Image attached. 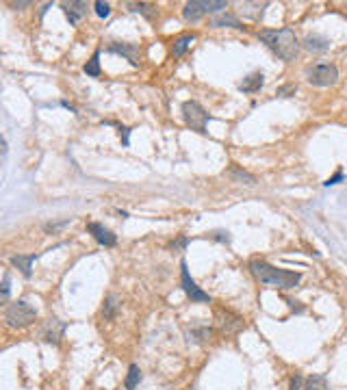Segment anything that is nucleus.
<instances>
[{
	"instance_id": "nucleus-5",
	"label": "nucleus",
	"mask_w": 347,
	"mask_h": 390,
	"mask_svg": "<svg viewBox=\"0 0 347 390\" xmlns=\"http://www.w3.org/2000/svg\"><path fill=\"white\" fill-rule=\"evenodd\" d=\"M226 9H228L226 0H191L182 9V17L187 22H198L206 13H219V11H226Z\"/></svg>"
},
{
	"instance_id": "nucleus-34",
	"label": "nucleus",
	"mask_w": 347,
	"mask_h": 390,
	"mask_svg": "<svg viewBox=\"0 0 347 390\" xmlns=\"http://www.w3.org/2000/svg\"><path fill=\"white\" fill-rule=\"evenodd\" d=\"M61 104H63V106H66V108H70V111H72V113H76V108H74V106H72L70 102H66V100H63V102H61Z\"/></svg>"
},
{
	"instance_id": "nucleus-20",
	"label": "nucleus",
	"mask_w": 347,
	"mask_h": 390,
	"mask_svg": "<svg viewBox=\"0 0 347 390\" xmlns=\"http://www.w3.org/2000/svg\"><path fill=\"white\" fill-rule=\"evenodd\" d=\"M304 390H330L326 375H310L304 382Z\"/></svg>"
},
{
	"instance_id": "nucleus-10",
	"label": "nucleus",
	"mask_w": 347,
	"mask_h": 390,
	"mask_svg": "<svg viewBox=\"0 0 347 390\" xmlns=\"http://www.w3.org/2000/svg\"><path fill=\"white\" fill-rule=\"evenodd\" d=\"M66 328L68 325L59 321V319H48L44 323V328H41V336L46 342H52V345H57L61 338H63V334H66Z\"/></svg>"
},
{
	"instance_id": "nucleus-9",
	"label": "nucleus",
	"mask_w": 347,
	"mask_h": 390,
	"mask_svg": "<svg viewBox=\"0 0 347 390\" xmlns=\"http://www.w3.org/2000/svg\"><path fill=\"white\" fill-rule=\"evenodd\" d=\"M87 232L96 239V243L104 245V247H115V245H117V234H113L111 230L106 228V225L98 223V221H89L87 223Z\"/></svg>"
},
{
	"instance_id": "nucleus-26",
	"label": "nucleus",
	"mask_w": 347,
	"mask_h": 390,
	"mask_svg": "<svg viewBox=\"0 0 347 390\" xmlns=\"http://www.w3.org/2000/svg\"><path fill=\"white\" fill-rule=\"evenodd\" d=\"M9 293H11V278H9V271L3 273V302L9 299Z\"/></svg>"
},
{
	"instance_id": "nucleus-32",
	"label": "nucleus",
	"mask_w": 347,
	"mask_h": 390,
	"mask_svg": "<svg viewBox=\"0 0 347 390\" xmlns=\"http://www.w3.org/2000/svg\"><path fill=\"white\" fill-rule=\"evenodd\" d=\"M291 91H295V87H293V85L280 87V89H278V96H287V94H291Z\"/></svg>"
},
{
	"instance_id": "nucleus-30",
	"label": "nucleus",
	"mask_w": 347,
	"mask_h": 390,
	"mask_svg": "<svg viewBox=\"0 0 347 390\" xmlns=\"http://www.w3.org/2000/svg\"><path fill=\"white\" fill-rule=\"evenodd\" d=\"M171 247H174V249H182V247H187V237H185V234H182V237H180L178 241H174V243H171Z\"/></svg>"
},
{
	"instance_id": "nucleus-7",
	"label": "nucleus",
	"mask_w": 347,
	"mask_h": 390,
	"mask_svg": "<svg viewBox=\"0 0 347 390\" xmlns=\"http://www.w3.org/2000/svg\"><path fill=\"white\" fill-rule=\"evenodd\" d=\"M180 286H182V291L187 293V297L193 304H211V295L204 293L202 288L196 284V280L191 278L189 269H187V260L180 262Z\"/></svg>"
},
{
	"instance_id": "nucleus-11",
	"label": "nucleus",
	"mask_w": 347,
	"mask_h": 390,
	"mask_svg": "<svg viewBox=\"0 0 347 390\" xmlns=\"http://www.w3.org/2000/svg\"><path fill=\"white\" fill-rule=\"evenodd\" d=\"M35 260H37V254H26V256H24V254H15V256H11V265L20 269L22 276L29 280V278L33 276L31 269H33V262H35Z\"/></svg>"
},
{
	"instance_id": "nucleus-8",
	"label": "nucleus",
	"mask_w": 347,
	"mask_h": 390,
	"mask_svg": "<svg viewBox=\"0 0 347 390\" xmlns=\"http://www.w3.org/2000/svg\"><path fill=\"white\" fill-rule=\"evenodd\" d=\"M109 52H115V54H122V57H126L131 61L133 67H139L141 63V46L139 43H131V41H113L109 43Z\"/></svg>"
},
{
	"instance_id": "nucleus-31",
	"label": "nucleus",
	"mask_w": 347,
	"mask_h": 390,
	"mask_svg": "<svg viewBox=\"0 0 347 390\" xmlns=\"http://www.w3.org/2000/svg\"><path fill=\"white\" fill-rule=\"evenodd\" d=\"M299 386H302V375L295 373V377L291 379V390H299Z\"/></svg>"
},
{
	"instance_id": "nucleus-17",
	"label": "nucleus",
	"mask_w": 347,
	"mask_h": 390,
	"mask_svg": "<svg viewBox=\"0 0 347 390\" xmlns=\"http://www.w3.org/2000/svg\"><path fill=\"white\" fill-rule=\"evenodd\" d=\"M193 39H196V35L193 33H187V35H180V37H176L171 41V54L174 57H182V54L187 52V48L193 43Z\"/></svg>"
},
{
	"instance_id": "nucleus-3",
	"label": "nucleus",
	"mask_w": 347,
	"mask_h": 390,
	"mask_svg": "<svg viewBox=\"0 0 347 390\" xmlns=\"http://www.w3.org/2000/svg\"><path fill=\"white\" fill-rule=\"evenodd\" d=\"M35 319H37V310H35L26 299H17V302L9 304L7 310H5V321H7L9 328H13V330L26 328V325L35 323Z\"/></svg>"
},
{
	"instance_id": "nucleus-18",
	"label": "nucleus",
	"mask_w": 347,
	"mask_h": 390,
	"mask_svg": "<svg viewBox=\"0 0 347 390\" xmlns=\"http://www.w3.org/2000/svg\"><path fill=\"white\" fill-rule=\"evenodd\" d=\"M228 176H230L234 182H243V185H256V176L250 174V171L241 169L239 165H230L228 167Z\"/></svg>"
},
{
	"instance_id": "nucleus-28",
	"label": "nucleus",
	"mask_w": 347,
	"mask_h": 390,
	"mask_svg": "<svg viewBox=\"0 0 347 390\" xmlns=\"http://www.w3.org/2000/svg\"><path fill=\"white\" fill-rule=\"evenodd\" d=\"M128 134H131V128H128V126H120V137H122V141H124V146H128V143H131Z\"/></svg>"
},
{
	"instance_id": "nucleus-22",
	"label": "nucleus",
	"mask_w": 347,
	"mask_h": 390,
	"mask_svg": "<svg viewBox=\"0 0 347 390\" xmlns=\"http://www.w3.org/2000/svg\"><path fill=\"white\" fill-rule=\"evenodd\" d=\"M128 7H131V11L143 13L145 17H150V20H152L154 15H157V7H154V5H148V3H131Z\"/></svg>"
},
{
	"instance_id": "nucleus-1",
	"label": "nucleus",
	"mask_w": 347,
	"mask_h": 390,
	"mask_svg": "<svg viewBox=\"0 0 347 390\" xmlns=\"http://www.w3.org/2000/svg\"><path fill=\"white\" fill-rule=\"evenodd\" d=\"M258 39L267 46L278 59L282 61H293L299 52V39L293 29H263L258 31Z\"/></svg>"
},
{
	"instance_id": "nucleus-21",
	"label": "nucleus",
	"mask_w": 347,
	"mask_h": 390,
	"mask_svg": "<svg viewBox=\"0 0 347 390\" xmlns=\"http://www.w3.org/2000/svg\"><path fill=\"white\" fill-rule=\"evenodd\" d=\"M139 382H141V371H139L137 364H131L128 375H126V379H124V388L126 390H135L137 386H139Z\"/></svg>"
},
{
	"instance_id": "nucleus-15",
	"label": "nucleus",
	"mask_w": 347,
	"mask_h": 390,
	"mask_svg": "<svg viewBox=\"0 0 347 390\" xmlns=\"http://www.w3.org/2000/svg\"><path fill=\"white\" fill-rule=\"evenodd\" d=\"M213 29H222V26H228V29H243V24L239 22V17L232 15V13H222V15H215L211 20Z\"/></svg>"
},
{
	"instance_id": "nucleus-25",
	"label": "nucleus",
	"mask_w": 347,
	"mask_h": 390,
	"mask_svg": "<svg viewBox=\"0 0 347 390\" xmlns=\"http://www.w3.org/2000/svg\"><path fill=\"white\" fill-rule=\"evenodd\" d=\"M70 223H72V219H63V221L46 223V225H44V230H46V232H57V230H61V228H66V225H70Z\"/></svg>"
},
{
	"instance_id": "nucleus-29",
	"label": "nucleus",
	"mask_w": 347,
	"mask_h": 390,
	"mask_svg": "<svg viewBox=\"0 0 347 390\" xmlns=\"http://www.w3.org/2000/svg\"><path fill=\"white\" fill-rule=\"evenodd\" d=\"M213 239H217V241H222V243H230V237H228V232H213Z\"/></svg>"
},
{
	"instance_id": "nucleus-12",
	"label": "nucleus",
	"mask_w": 347,
	"mask_h": 390,
	"mask_svg": "<svg viewBox=\"0 0 347 390\" xmlns=\"http://www.w3.org/2000/svg\"><path fill=\"white\" fill-rule=\"evenodd\" d=\"M263 85H265L263 72H252L250 76L243 78V83L239 85V91H243V94H256V91H261Z\"/></svg>"
},
{
	"instance_id": "nucleus-23",
	"label": "nucleus",
	"mask_w": 347,
	"mask_h": 390,
	"mask_svg": "<svg viewBox=\"0 0 347 390\" xmlns=\"http://www.w3.org/2000/svg\"><path fill=\"white\" fill-rule=\"evenodd\" d=\"M115 310H117V297L115 295H109L104 299V306H102V316L106 321H111L115 316Z\"/></svg>"
},
{
	"instance_id": "nucleus-13",
	"label": "nucleus",
	"mask_w": 347,
	"mask_h": 390,
	"mask_svg": "<svg viewBox=\"0 0 347 390\" xmlns=\"http://www.w3.org/2000/svg\"><path fill=\"white\" fill-rule=\"evenodd\" d=\"M63 13H66L68 22L74 26L80 17L87 15V3H66L63 5Z\"/></svg>"
},
{
	"instance_id": "nucleus-14",
	"label": "nucleus",
	"mask_w": 347,
	"mask_h": 390,
	"mask_svg": "<svg viewBox=\"0 0 347 390\" xmlns=\"http://www.w3.org/2000/svg\"><path fill=\"white\" fill-rule=\"evenodd\" d=\"M217 316H219V325H222L228 334H234V332H239L243 328V319H241V316H234L230 312L224 314V310H219Z\"/></svg>"
},
{
	"instance_id": "nucleus-19",
	"label": "nucleus",
	"mask_w": 347,
	"mask_h": 390,
	"mask_svg": "<svg viewBox=\"0 0 347 390\" xmlns=\"http://www.w3.org/2000/svg\"><path fill=\"white\" fill-rule=\"evenodd\" d=\"M83 72L87 76H94V78H98L100 74H102V70H100V50H96L94 54H91V59L85 63Z\"/></svg>"
},
{
	"instance_id": "nucleus-35",
	"label": "nucleus",
	"mask_w": 347,
	"mask_h": 390,
	"mask_svg": "<svg viewBox=\"0 0 347 390\" xmlns=\"http://www.w3.org/2000/svg\"><path fill=\"white\" fill-rule=\"evenodd\" d=\"M3 156H7V139L3 137Z\"/></svg>"
},
{
	"instance_id": "nucleus-27",
	"label": "nucleus",
	"mask_w": 347,
	"mask_h": 390,
	"mask_svg": "<svg viewBox=\"0 0 347 390\" xmlns=\"http://www.w3.org/2000/svg\"><path fill=\"white\" fill-rule=\"evenodd\" d=\"M343 178H345V176H343V169H339V171H336V174H334L332 178H328L323 185H326V187H334V185H339Z\"/></svg>"
},
{
	"instance_id": "nucleus-16",
	"label": "nucleus",
	"mask_w": 347,
	"mask_h": 390,
	"mask_svg": "<svg viewBox=\"0 0 347 390\" xmlns=\"http://www.w3.org/2000/svg\"><path fill=\"white\" fill-rule=\"evenodd\" d=\"M304 48L310 50V52H323L330 48V39H326L321 37V35H306V39H304Z\"/></svg>"
},
{
	"instance_id": "nucleus-4",
	"label": "nucleus",
	"mask_w": 347,
	"mask_h": 390,
	"mask_svg": "<svg viewBox=\"0 0 347 390\" xmlns=\"http://www.w3.org/2000/svg\"><path fill=\"white\" fill-rule=\"evenodd\" d=\"M182 111V120H185V124L189 126L191 130H196L200 134H206V122L211 120V115L206 113V108L198 102V100H187V102H182L180 106Z\"/></svg>"
},
{
	"instance_id": "nucleus-24",
	"label": "nucleus",
	"mask_w": 347,
	"mask_h": 390,
	"mask_svg": "<svg viewBox=\"0 0 347 390\" xmlns=\"http://www.w3.org/2000/svg\"><path fill=\"white\" fill-rule=\"evenodd\" d=\"M94 9H96V15H98V17H109V15H111V5L102 3V0H98V3L94 5Z\"/></svg>"
},
{
	"instance_id": "nucleus-33",
	"label": "nucleus",
	"mask_w": 347,
	"mask_h": 390,
	"mask_svg": "<svg viewBox=\"0 0 347 390\" xmlns=\"http://www.w3.org/2000/svg\"><path fill=\"white\" fill-rule=\"evenodd\" d=\"M50 7H52V3H48V5H44V7L39 9V15H44V13H46V11H48V9H50Z\"/></svg>"
},
{
	"instance_id": "nucleus-2",
	"label": "nucleus",
	"mask_w": 347,
	"mask_h": 390,
	"mask_svg": "<svg viewBox=\"0 0 347 390\" xmlns=\"http://www.w3.org/2000/svg\"><path fill=\"white\" fill-rule=\"evenodd\" d=\"M250 271L254 273V278L258 280L261 284L267 286H276L282 288V291H289V288H295L302 280V273L299 271H289V269H278L269 265L267 260H250Z\"/></svg>"
},
{
	"instance_id": "nucleus-6",
	"label": "nucleus",
	"mask_w": 347,
	"mask_h": 390,
	"mask_svg": "<svg viewBox=\"0 0 347 390\" xmlns=\"http://www.w3.org/2000/svg\"><path fill=\"white\" fill-rule=\"evenodd\" d=\"M306 80L313 87H332L339 80V67L334 63H319L306 70Z\"/></svg>"
}]
</instances>
